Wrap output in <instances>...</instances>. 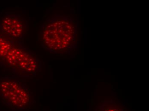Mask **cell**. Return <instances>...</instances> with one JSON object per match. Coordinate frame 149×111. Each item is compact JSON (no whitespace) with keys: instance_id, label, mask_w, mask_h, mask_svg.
I'll use <instances>...</instances> for the list:
<instances>
[{"instance_id":"1","label":"cell","mask_w":149,"mask_h":111,"mask_svg":"<svg viewBox=\"0 0 149 111\" xmlns=\"http://www.w3.org/2000/svg\"><path fill=\"white\" fill-rule=\"evenodd\" d=\"M0 98L13 110L27 108L30 102V93L18 80L11 78L0 79Z\"/></svg>"},{"instance_id":"2","label":"cell","mask_w":149,"mask_h":111,"mask_svg":"<svg viewBox=\"0 0 149 111\" xmlns=\"http://www.w3.org/2000/svg\"><path fill=\"white\" fill-rule=\"evenodd\" d=\"M73 33L72 26L68 22L58 21L44 28L42 43L48 48L60 50L70 43Z\"/></svg>"},{"instance_id":"3","label":"cell","mask_w":149,"mask_h":111,"mask_svg":"<svg viewBox=\"0 0 149 111\" xmlns=\"http://www.w3.org/2000/svg\"><path fill=\"white\" fill-rule=\"evenodd\" d=\"M4 58L8 67L19 72L33 73L38 67L36 58L22 49L12 48Z\"/></svg>"},{"instance_id":"4","label":"cell","mask_w":149,"mask_h":111,"mask_svg":"<svg viewBox=\"0 0 149 111\" xmlns=\"http://www.w3.org/2000/svg\"><path fill=\"white\" fill-rule=\"evenodd\" d=\"M24 27L22 20L17 17H6L2 22L3 31L13 38L20 37L24 31Z\"/></svg>"},{"instance_id":"5","label":"cell","mask_w":149,"mask_h":111,"mask_svg":"<svg viewBox=\"0 0 149 111\" xmlns=\"http://www.w3.org/2000/svg\"><path fill=\"white\" fill-rule=\"evenodd\" d=\"M97 111H127L118 104L114 103H102L97 108Z\"/></svg>"}]
</instances>
